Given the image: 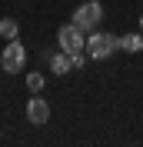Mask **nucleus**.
I'll use <instances>...</instances> for the list:
<instances>
[{"label":"nucleus","instance_id":"nucleus-1","mask_svg":"<svg viewBox=\"0 0 143 147\" xmlns=\"http://www.w3.org/2000/svg\"><path fill=\"white\" fill-rule=\"evenodd\" d=\"M116 50H120V37H116V34L90 30V37H87V54L93 57V60H107V57H113Z\"/></svg>","mask_w":143,"mask_h":147},{"label":"nucleus","instance_id":"nucleus-2","mask_svg":"<svg viewBox=\"0 0 143 147\" xmlns=\"http://www.w3.org/2000/svg\"><path fill=\"white\" fill-rule=\"evenodd\" d=\"M100 20H103V3H100V0H87V3H80V7L73 10L70 24H77L83 34H90V30L100 27Z\"/></svg>","mask_w":143,"mask_h":147},{"label":"nucleus","instance_id":"nucleus-3","mask_svg":"<svg viewBox=\"0 0 143 147\" xmlns=\"http://www.w3.org/2000/svg\"><path fill=\"white\" fill-rule=\"evenodd\" d=\"M57 44H60L63 54L77 57V54H83V50H87V37H83V30L77 27V24H63V27L57 30Z\"/></svg>","mask_w":143,"mask_h":147},{"label":"nucleus","instance_id":"nucleus-4","mask_svg":"<svg viewBox=\"0 0 143 147\" xmlns=\"http://www.w3.org/2000/svg\"><path fill=\"white\" fill-rule=\"evenodd\" d=\"M23 60H27L23 44H20V40H7V50L0 54V67H3L7 74H20L23 70Z\"/></svg>","mask_w":143,"mask_h":147},{"label":"nucleus","instance_id":"nucleus-5","mask_svg":"<svg viewBox=\"0 0 143 147\" xmlns=\"http://www.w3.org/2000/svg\"><path fill=\"white\" fill-rule=\"evenodd\" d=\"M27 120H30V124H37V127L47 124V120H50V104H47L43 97H33V100L27 104Z\"/></svg>","mask_w":143,"mask_h":147},{"label":"nucleus","instance_id":"nucleus-6","mask_svg":"<svg viewBox=\"0 0 143 147\" xmlns=\"http://www.w3.org/2000/svg\"><path fill=\"white\" fill-rule=\"evenodd\" d=\"M50 70H53L57 77L70 74V70H73V57H70V54H63V50H60V54H53V57H50Z\"/></svg>","mask_w":143,"mask_h":147},{"label":"nucleus","instance_id":"nucleus-7","mask_svg":"<svg viewBox=\"0 0 143 147\" xmlns=\"http://www.w3.org/2000/svg\"><path fill=\"white\" fill-rule=\"evenodd\" d=\"M120 50H126V54H140V50H143V34H126V37H120Z\"/></svg>","mask_w":143,"mask_h":147},{"label":"nucleus","instance_id":"nucleus-8","mask_svg":"<svg viewBox=\"0 0 143 147\" xmlns=\"http://www.w3.org/2000/svg\"><path fill=\"white\" fill-rule=\"evenodd\" d=\"M17 34H20V27H17L13 17H3V20H0V37H3V40H17Z\"/></svg>","mask_w":143,"mask_h":147},{"label":"nucleus","instance_id":"nucleus-9","mask_svg":"<svg viewBox=\"0 0 143 147\" xmlns=\"http://www.w3.org/2000/svg\"><path fill=\"white\" fill-rule=\"evenodd\" d=\"M43 87H47L43 74H27V90H30V94H40Z\"/></svg>","mask_w":143,"mask_h":147},{"label":"nucleus","instance_id":"nucleus-10","mask_svg":"<svg viewBox=\"0 0 143 147\" xmlns=\"http://www.w3.org/2000/svg\"><path fill=\"white\" fill-rule=\"evenodd\" d=\"M140 30H143V13H140Z\"/></svg>","mask_w":143,"mask_h":147}]
</instances>
